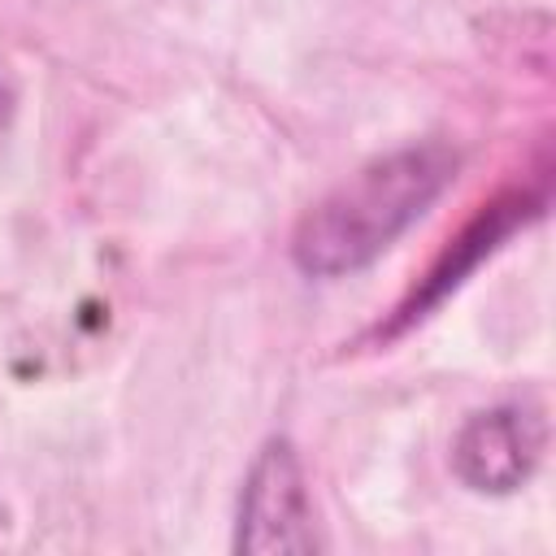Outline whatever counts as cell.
<instances>
[{
	"instance_id": "2",
	"label": "cell",
	"mask_w": 556,
	"mask_h": 556,
	"mask_svg": "<svg viewBox=\"0 0 556 556\" xmlns=\"http://www.w3.org/2000/svg\"><path fill=\"white\" fill-rule=\"evenodd\" d=\"M313 508L304 491V473L295 460V447L287 439H269L239 495V530H235V552L248 556H274V552H313Z\"/></svg>"
},
{
	"instance_id": "1",
	"label": "cell",
	"mask_w": 556,
	"mask_h": 556,
	"mask_svg": "<svg viewBox=\"0 0 556 556\" xmlns=\"http://www.w3.org/2000/svg\"><path fill=\"white\" fill-rule=\"evenodd\" d=\"M456 156L443 143H421L369 161L343 187H334L295 230L291 256L313 278H339L369 265L413 226L426 204L447 187Z\"/></svg>"
},
{
	"instance_id": "4",
	"label": "cell",
	"mask_w": 556,
	"mask_h": 556,
	"mask_svg": "<svg viewBox=\"0 0 556 556\" xmlns=\"http://www.w3.org/2000/svg\"><path fill=\"white\" fill-rule=\"evenodd\" d=\"M0 113H4V91H0Z\"/></svg>"
},
{
	"instance_id": "3",
	"label": "cell",
	"mask_w": 556,
	"mask_h": 556,
	"mask_svg": "<svg viewBox=\"0 0 556 556\" xmlns=\"http://www.w3.org/2000/svg\"><path fill=\"white\" fill-rule=\"evenodd\" d=\"M543 452V426L513 404L473 413L456 443H452V465L460 473L465 486L482 491V495H508L517 491Z\"/></svg>"
}]
</instances>
